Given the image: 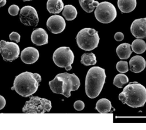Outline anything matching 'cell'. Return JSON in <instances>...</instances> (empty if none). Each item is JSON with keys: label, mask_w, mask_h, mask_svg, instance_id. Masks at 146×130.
Listing matches in <instances>:
<instances>
[{"label": "cell", "mask_w": 146, "mask_h": 130, "mask_svg": "<svg viewBox=\"0 0 146 130\" xmlns=\"http://www.w3.org/2000/svg\"><path fill=\"white\" fill-rule=\"evenodd\" d=\"M64 7V3L62 0H48L47 1V10L50 14L60 13Z\"/></svg>", "instance_id": "cell-17"}, {"label": "cell", "mask_w": 146, "mask_h": 130, "mask_svg": "<svg viewBox=\"0 0 146 130\" xmlns=\"http://www.w3.org/2000/svg\"><path fill=\"white\" fill-rule=\"evenodd\" d=\"M111 102L106 99H101L98 101L96 105L95 109L100 113H107L111 110Z\"/></svg>", "instance_id": "cell-19"}, {"label": "cell", "mask_w": 146, "mask_h": 130, "mask_svg": "<svg viewBox=\"0 0 146 130\" xmlns=\"http://www.w3.org/2000/svg\"><path fill=\"white\" fill-rule=\"evenodd\" d=\"M77 9L72 5H66L64 6L62 15L65 19L68 21H72L75 19L77 17Z\"/></svg>", "instance_id": "cell-20"}, {"label": "cell", "mask_w": 146, "mask_h": 130, "mask_svg": "<svg viewBox=\"0 0 146 130\" xmlns=\"http://www.w3.org/2000/svg\"><path fill=\"white\" fill-rule=\"evenodd\" d=\"M39 57L38 51L32 47L25 48L21 51V58L23 62L27 64H32L36 63Z\"/></svg>", "instance_id": "cell-13"}, {"label": "cell", "mask_w": 146, "mask_h": 130, "mask_svg": "<svg viewBox=\"0 0 146 130\" xmlns=\"http://www.w3.org/2000/svg\"><path fill=\"white\" fill-rule=\"evenodd\" d=\"M9 38L11 41H13L17 43L20 41L21 36L16 32H13L9 35Z\"/></svg>", "instance_id": "cell-27"}, {"label": "cell", "mask_w": 146, "mask_h": 130, "mask_svg": "<svg viewBox=\"0 0 146 130\" xmlns=\"http://www.w3.org/2000/svg\"><path fill=\"white\" fill-rule=\"evenodd\" d=\"M51 102L46 99L32 96L26 102L22 111L26 113H44L50 111Z\"/></svg>", "instance_id": "cell-6"}, {"label": "cell", "mask_w": 146, "mask_h": 130, "mask_svg": "<svg viewBox=\"0 0 146 130\" xmlns=\"http://www.w3.org/2000/svg\"><path fill=\"white\" fill-rule=\"evenodd\" d=\"M22 1H24V2L25 1H32V0H22Z\"/></svg>", "instance_id": "cell-32"}, {"label": "cell", "mask_w": 146, "mask_h": 130, "mask_svg": "<svg viewBox=\"0 0 146 130\" xmlns=\"http://www.w3.org/2000/svg\"><path fill=\"white\" fill-rule=\"evenodd\" d=\"M19 17L21 22L27 26H37L39 22L36 10L31 6L23 7L21 9Z\"/></svg>", "instance_id": "cell-10"}, {"label": "cell", "mask_w": 146, "mask_h": 130, "mask_svg": "<svg viewBox=\"0 0 146 130\" xmlns=\"http://www.w3.org/2000/svg\"><path fill=\"white\" fill-rule=\"evenodd\" d=\"M117 6L122 13H131L136 8L137 6V1L117 0Z\"/></svg>", "instance_id": "cell-16"}, {"label": "cell", "mask_w": 146, "mask_h": 130, "mask_svg": "<svg viewBox=\"0 0 146 130\" xmlns=\"http://www.w3.org/2000/svg\"><path fill=\"white\" fill-rule=\"evenodd\" d=\"M131 45L127 43L121 44L116 49V53L120 59L121 60L128 59L132 53Z\"/></svg>", "instance_id": "cell-18"}, {"label": "cell", "mask_w": 146, "mask_h": 130, "mask_svg": "<svg viewBox=\"0 0 146 130\" xmlns=\"http://www.w3.org/2000/svg\"><path fill=\"white\" fill-rule=\"evenodd\" d=\"M130 70L134 73H138L143 71L146 66L145 60L141 56L133 57L129 62Z\"/></svg>", "instance_id": "cell-15"}, {"label": "cell", "mask_w": 146, "mask_h": 130, "mask_svg": "<svg viewBox=\"0 0 146 130\" xmlns=\"http://www.w3.org/2000/svg\"><path fill=\"white\" fill-rule=\"evenodd\" d=\"M79 2L82 8L87 13L93 12L100 3L98 1L94 0H79Z\"/></svg>", "instance_id": "cell-21"}, {"label": "cell", "mask_w": 146, "mask_h": 130, "mask_svg": "<svg viewBox=\"0 0 146 130\" xmlns=\"http://www.w3.org/2000/svg\"><path fill=\"white\" fill-rule=\"evenodd\" d=\"M74 59L72 51L68 47H61L56 50L53 56L54 63L58 67L71 70Z\"/></svg>", "instance_id": "cell-8"}, {"label": "cell", "mask_w": 146, "mask_h": 130, "mask_svg": "<svg viewBox=\"0 0 146 130\" xmlns=\"http://www.w3.org/2000/svg\"><path fill=\"white\" fill-rule=\"evenodd\" d=\"M129 82L128 77L123 74L116 75L114 78L113 84L119 88H122L125 84Z\"/></svg>", "instance_id": "cell-24"}, {"label": "cell", "mask_w": 146, "mask_h": 130, "mask_svg": "<svg viewBox=\"0 0 146 130\" xmlns=\"http://www.w3.org/2000/svg\"><path fill=\"white\" fill-rule=\"evenodd\" d=\"M117 70L120 73H125L129 71L128 64L127 62L120 61L116 64Z\"/></svg>", "instance_id": "cell-25"}, {"label": "cell", "mask_w": 146, "mask_h": 130, "mask_svg": "<svg viewBox=\"0 0 146 130\" xmlns=\"http://www.w3.org/2000/svg\"><path fill=\"white\" fill-rule=\"evenodd\" d=\"M41 81L42 77L39 74L25 71L15 77L13 88L19 95L28 97L37 91Z\"/></svg>", "instance_id": "cell-2"}, {"label": "cell", "mask_w": 146, "mask_h": 130, "mask_svg": "<svg viewBox=\"0 0 146 130\" xmlns=\"http://www.w3.org/2000/svg\"><path fill=\"white\" fill-rule=\"evenodd\" d=\"M74 108L77 111H81L85 107V104L83 101L80 100L76 101L74 103Z\"/></svg>", "instance_id": "cell-28"}, {"label": "cell", "mask_w": 146, "mask_h": 130, "mask_svg": "<svg viewBox=\"0 0 146 130\" xmlns=\"http://www.w3.org/2000/svg\"><path fill=\"white\" fill-rule=\"evenodd\" d=\"M131 33L137 39L146 38V18L135 20L130 27Z\"/></svg>", "instance_id": "cell-12"}, {"label": "cell", "mask_w": 146, "mask_h": 130, "mask_svg": "<svg viewBox=\"0 0 146 130\" xmlns=\"http://www.w3.org/2000/svg\"><path fill=\"white\" fill-rule=\"evenodd\" d=\"M48 30L54 34L61 33L66 27L65 19L58 15H52L48 19L46 23Z\"/></svg>", "instance_id": "cell-11"}, {"label": "cell", "mask_w": 146, "mask_h": 130, "mask_svg": "<svg viewBox=\"0 0 146 130\" xmlns=\"http://www.w3.org/2000/svg\"><path fill=\"white\" fill-rule=\"evenodd\" d=\"M106 75L104 69L94 66L88 71L85 81L86 94L91 99L98 97L105 83Z\"/></svg>", "instance_id": "cell-4"}, {"label": "cell", "mask_w": 146, "mask_h": 130, "mask_svg": "<svg viewBox=\"0 0 146 130\" xmlns=\"http://www.w3.org/2000/svg\"><path fill=\"white\" fill-rule=\"evenodd\" d=\"M20 8L19 6L15 4L11 5L8 9L9 13L12 16L18 15L19 12Z\"/></svg>", "instance_id": "cell-26"}, {"label": "cell", "mask_w": 146, "mask_h": 130, "mask_svg": "<svg viewBox=\"0 0 146 130\" xmlns=\"http://www.w3.org/2000/svg\"><path fill=\"white\" fill-rule=\"evenodd\" d=\"M49 85L53 93L69 98L71 96V91H76L79 88L80 82L74 73L64 72L58 74L54 80L49 82Z\"/></svg>", "instance_id": "cell-1"}, {"label": "cell", "mask_w": 146, "mask_h": 130, "mask_svg": "<svg viewBox=\"0 0 146 130\" xmlns=\"http://www.w3.org/2000/svg\"><path fill=\"white\" fill-rule=\"evenodd\" d=\"M124 36L122 33L118 32H117L114 36V38L116 41L121 42L124 39Z\"/></svg>", "instance_id": "cell-29"}, {"label": "cell", "mask_w": 146, "mask_h": 130, "mask_svg": "<svg viewBox=\"0 0 146 130\" xmlns=\"http://www.w3.org/2000/svg\"><path fill=\"white\" fill-rule=\"evenodd\" d=\"M131 47L133 51L136 54H143L146 50V43L141 39H137L133 41Z\"/></svg>", "instance_id": "cell-22"}, {"label": "cell", "mask_w": 146, "mask_h": 130, "mask_svg": "<svg viewBox=\"0 0 146 130\" xmlns=\"http://www.w3.org/2000/svg\"><path fill=\"white\" fill-rule=\"evenodd\" d=\"M6 101L5 98L0 95V111L2 110L6 105Z\"/></svg>", "instance_id": "cell-30"}, {"label": "cell", "mask_w": 146, "mask_h": 130, "mask_svg": "<svg viewBox=\"0 0 146 130\" xmlns=\"http://www.w3.org/2000/svg\"><path fill=\"white\" fill-rule=\"evenodd\" d=\"M97 62L96 56L94 53H84L82 56L81 63L85 66L95 65Z\"/></svg>", "instance_id": "cell-23"}, {"label": "cell", "mask_w": 146, "mask_h": 130, "mask_svg": "<svg viewBox=\"0 0 146 130\" xmlns=\"http://www.w3.org/2000/svg\"><path fill=\"white\" fill-rule=\"evenodd\" d=\"M31 39L37 46L45 45L48 43V35L43 28H37L32 33Z\"/></svg>", "instance_id": "cell-14"}, {"label": "cell", "mask_w": 146, "mask_h": 130, "mask_svg": "<svg viewBox=\"0 0 146 130\" xmlns=\"http://www.w3.org/2000/svg\"><path fill=\"white\" fill-rule=\"evenodd\" d=\"M76 39L80 49L85 51H91L98 47L100 37L98 32L96 30L87 27L78 32Z\"/></svg>", "instance_id": "cell-5"}, {"label": "cell", "mask_w": 146, "mask_h": 130, "mask_svg": "<svg viewBox=\"0 0 146 130\" xmlns=\"http://www.w3.org/2000/svg\"><path fill=\"white\" fill-rule=\"evenodd\" d=\"M7 3V0H0V7L5 6Z\"/></svg>", "instance_id": "cell-31"}, {"label": "cell", "mask_w": 146, "mask_h": 130, "mask_svg": "<svg viewBox=\"0 0 146 130\" xmlns=\"http://www.w3.org/2000/svg\"><path fill=\"white\" fill-rule=\"evenodd\" d=\"M119 99L130 107H142L146 102V89L137 82L130 83L119 95Z\"/></svg>", "instance_id": "cell-3"}, {"label": "cell", "mask_w": 146, "mask_h": 130, "mask_svg": "<svg viewBox=\"0 0 146 130\" xmlns=\"http://www.w3.org/2000/svg\"><path fill=\"white\" fill-rule=\"evenodd\" d=\"M19 45L13 42L2 40L0 42V53L5 61L12 62L17 59L20 55Z\"/></svg>", "instance_id": "cell-9"}, {"label": "cell", "mask_w": 146, "mask_h": 130, "mask_svg": "<svg viewBox=\"0 0 146 130\" xmlns=\"http://www.w3.org/2000/svg\"><path fill=\"white\" fill-rule=\"evenodd\" d=\"M96 19L103 24H109L116 18V9L111 3L104 1L100 3L94 11Z\"/></svg>", "instance_id": "cell-7"}]
</instances>
